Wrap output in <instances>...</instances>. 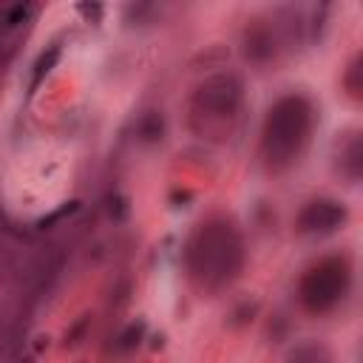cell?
Instances as JSON below:
<instances>
[{
  "instance_id": "8992f818",
  "label": "cell",
  "mask_w": 363,
  "mask_h": 363,
  "mask_svg": "<svg viewBox=\"0 0 363 363\" xmlns=\"http://www.w3.org/2000/svg\"><path fill=\"white\" fill-rule=\"evenodd\" d=\"M273 55V37L264 32V29H253L247 35V57L250 60H267Z\"/></svg>"
},
{
  "instance_id": "4fadbf2b",
  "label": "cell",
  "mask_w": 363,
  "mask_h": 363,
  "mask_svg": "<svg viewBox=\"0 0 363 363\" xmlns=\"http://www.w3.org/2000/svg\"><path fill=\"white\" fill-rule=\"evenodd\" d=\"M80 12H83V14H88V17H91V14H94V17H99L102 6H88V3H83V6H80Z\"/></svg>"
},
{
  "instance_id": "277c9868",
  "label": "cell",
  "mask_w": 363,
  "mask_h": 363,
  "mask_svg": "<svg viewBox=\"0 0 363 363\" xmlns=\"http://www.w3.org/2000/svg\"><path fill=\"white\" fill-rule=\"evenodd\" d=\"M242 102V83L236 77H210L196 91V106L207 117H233Z\"/></svg>"
},
{
  "instance_id": "5b68a950",
  "label": "cell",
  "mask_w": 363,
  "mask_h": 363,
  "mask_svg": "<svg viewBox=\"0 0 363 363\" xmlns=\"http://www.w3.org/2000/svg\"><path fill=\"white\" fill-rule=\"evenodd\" d=\"M344 222H346L344 204L332 202V199L309 202L298 216V227L304 233H332V230H338Z\"/></svg>"
},
{
  "instance_id": "30bf717a",
  "label": "cell",
  "mask_w": 363,
  "mask_h": 363,
  "mask_svg": "<svg viewBox=\"0 0 363 363\" xmlns=\"http://www.w3.org/2000/svg\"><path fill=\"white\" fill-rule=\"evenodd\" d=\"M139 338H142V324H131L119 335V349H131L134 344H139Z\"/></svg>"
},
{
  "instance_id": "5bb4252c",
  "label": "cell",
  "mask_w": 363,
  "mask_h": 363,
  "mask_svg": "<svg viewBox=\"0 0 363 363\" xmlns=\"http://www.w3.org/2000/svg\"><path fill=\"white\" fill-rule=\"evenodd\" d=\"M23 363H29V360H23Z\"/></svg>"
},
{
  "instance_id": "9c48e42d",
  "label": "cell",
  "mask_w": 363,
  "mask_h": 363,
  "mask_svg": "<svg viewBox=\"0 0 363 363\" xmlns=\"http://www.w3.org/2000/svg\"><path fill=\"white\" fill-rule=\"evenodd\" d=\"M165 131V125H162V117L159 114H148L142 122H139V137L145 142H153V139H159Z\"/></svg>"
},
{
  "instance_id": "7c38bea8",
  "label": "cell",
  "mask_w": 363,
  "mask_h": 363,
  "mask_svg": "<svg viewBox=\"0 0 363 363\" xmlns=\"http://www.w3.org/2000/svg\"><path fill=\"white\" fill-rule=\"evenodd\" d=\"M293 363H318V357L309 352V349H304V352H298V355L293 357Z\"/></svg>"
},
{
  "instance_id": "7a4b0ae2",
  "label": "cell",
  "mask_w": 363,
  "mask_h": 363,
  "mask_svg": "<svg viewBox=\"0 0 363 363\" xmlns=\"http://www.w3.org/2000/svg\"><path fill=\"white\" fill-rule=\"evenodd\" d=\"M188 262L199 281H204L207 287H219L239 273L242 242L230 230V224H210L193 239Z\"/></svg>"
},
{
  "instance_id": "8fae6325",
  "label": "cell",
  "mask_w": 363,
  "mask_h": 363,
  "mask_svg": "<svg viewBox=\"0 0 363 363\" xmlns=\"http://www.w3.org/2000/svg\"><path fill=\"white\" fill-rule=\"evenodd\" d=\"M77 210V202H71V204H66V207H60V210H55L51 216H46V219H40V230H46V227H51V224H57L60 219H66L68 213H74Z\"/></svg>"
},
{
  "instance_id": "3957f363",
  "label": "cell",
  "mask_w": 363,
  "mask_h": 363,
  "mask_svg": "<svg viewBox=\"0 0 363 363\" xmlns=\"http://www.w3.org/2000/svg\"><path fill=\"white\" fill-rule=\"evenodd\" d=\"M349 290V264L338 255L318 262L301 281V301L309 313H326Z\"/></svg>"
},
{
  "instance_id": "ba28073f",
  "label": "cell",
  "mask_w": 363,
  "mask_h": 363,
  "mask_svg": "<svg viewBox=\"0 0 363 363\" xmlns=\"http://www.w3.org/2000/svg\"><path fill=\"white\" fill-rule=\"evenodd\" d=\"M35 14V6L32 3H14V6H6L0 12V20H3V29H14V26L26 23V17Z\"/></svg>"
},
{
  "instance_id": "52a82bcc",
  "label": "cell",
  "mask_w": 363,
  "mask_h": 363,
  "mask_svg": "<svg viewBox=\"0 0 363 363\" xmlns=\"http://www.w3.org/2000/svg\"><path fill=\"white\" fill-rule=\"evenodd\" d=\"M60 60V46H51L48 51H43V55H40V60L35 63V74H32V88H37L40 86V80H43V77L51 71V68H55V63Z\"/></svg>"
},
{
  "instance_id": "6da1fadb",
  "label": "cell",
  "mask_w": 363,
  "mask_h": 363,
  "mask_svg": "<svg viewBox=\"0 0 363 363\" xmlns=\"http://www.w3.org/2000/svg\"><path fill=\"white\" fill-rule=\"evenodd\" d=\"M313 131V108L298 94H290L278 99L270 108V117L264 122V157L270 165L284 168L290 165Z\"/></svg>"
}]
</instances>
